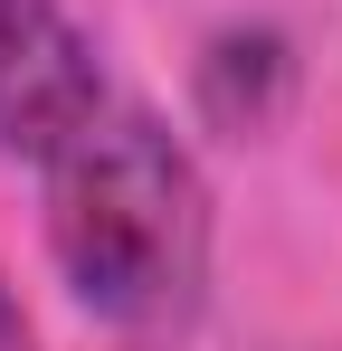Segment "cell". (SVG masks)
<instances>
[{
    "mask_svg": "<svg viewBox=\"0 0 342 351\" xmlns=\"http://www.w3.org/2000/svg\"><path fill=\"white\" fill-rule=\"evenodd\" d=\"M48 247L67 294L114 332H181L209 285V190L152 114L105 105L48 152Z\"/></svg>",
    "mask_w": 342,
    "mask_h": 351,
    "instance_id": "obj_1",
    "label": "cell"
},
{
    "mask_svg": "<svg viewBox=\"0 0 342 351\" xmlns=\"http://www.w3.org/2000/svg\"><path fill=\"white\" fill-rule=\"evenodd\" d=\"M105 114V66L57 0H0V152L48 162Z\"/></svg>",
    "mask_w": 342,
    "mask_h": 351,
    "instance_id": "obj_2",
    "label": "cell"
},
{
    "mask_svg": "<svg viewBox=\"0 0 342 351\" xmlns=\"http://www.w3.org/2000/svg\"><path fill=\"white\" fill-rule=\"evenodd\" d=\"M285 86H295V58H285L276 29H228V38H209V58H200V105L228 133H266L276 105H285Z\"/></svg>",
    "mask_w": 342,
    "mask_h": 351,
    "instance_id": "obj_3",
    "label": "cell"
},
{
    "mask_svg": "<svg viewBox=\"0 0 342 351\" xmlns=\"http://www.w3.org/2000/svg\"><path fill=\"white\" fill-rule=\"evenodd\" d=\"M0 351H29V323H19V294L0 285Z\"/></svg>",
    "mask_w": 342,
    "mask_h": 351,
    "instance_id": "obj_4",
    "label": "cell"
}]
</instances>
